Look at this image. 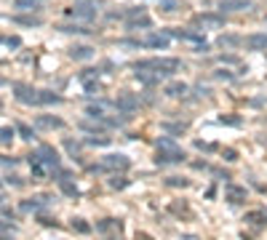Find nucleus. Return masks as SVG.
<instances>
[{
  "label": "nucleus",
  "instance_id": "26",
  "mask_svg": "<svg viewBox=\"0 0 267 240\" xmlns=\"http://www.w3.org/2000/svg\"><path fill=\"white\" fill-rule=\"evenodd\" d=\"M107 184H110V189H126V187L131 184V179H126L123 174H120V176H118V174H112V176L107 179Z\"/></svg>",
  "mask_w": 267,
  "mask_h": 240
},
{
  "label": "nucleus",
  "instance_id": "38",
  "mask_svg": "<svg viewBox=\"0 0 267 240\" xmlns=\"http://www.w3.org/2000/svg\"><path fill=\"white\" fill-rule=\"evenodd\" d=\"M139 14H147V8H144V6H131L129 11H126V19H131V16H139Z\"/></svg>",
  "mask_w": 267,
  "mask_h": 240
},
{
  "label": "nucleus",
  "instance_id": "3",
  "mask_svg": "<svg viewBox=\"0 0 267 240\" xmlns=\"http://www.w3.org/2000/svg\"><path fill=\"white\" fill-rule=\"evenodd\" d=\"M102 171L104 174H126L131 168V160H129V155H107V158H102Z\"/></svg>",
  "mask_w": 267,
  "mask_h": 240
},
{
  "label": "nucleus",
  "instance_id": "14",
  "mask_svg": "<svg viewBox=\"0 0 267 240\" xmlns=\"http://www.w3.org/2000/svg\"><path fill=\"white\" fill-rule=\"evenodd\" d=\"M48 203H51V195H38V198H30V200H25V203H21V211H25V213H38L43 206H48Z\"/></svg>",
  "mask_w": 267,
  "mask_h": 240
},
{
  "label": "nucleus",
  "instance_id": "51",
  "mask_svg": "<svg viewBox=\"0 0 267 240\" xmlns=\"http://www.w3.org/2000/svg\"><path fill=\"white\" fill-rule=\"evenodd\" d=\"M6 83H8V80H6V78H0V86H6Z\"/></svg>",
  "mask_w": 267,
  "mask_h": 240
},
{
  "label": "nucleus",
  "instance_id": "48",
  "mask_svg": "<svg viewBox=\"0 0 267 240\" xmlns=\"http://www.w3.org/2000/svg\"><path fill=\"white\" fill-rule=\"evenodd\" d=\"M136 240H153V237H150L147 232H136Z\"/></svg>",
  "mask_w": 267,
  "mask_h": 240
},
{
  "label": "nucleus",
  "instance_id": "31",
  "mask_svg": "<svg viewBox=\"0 0 267 240\" xmlns=\"http://www.w3.org/2000/svg\"><path fill=\"white\" fill-rule=\"evenodd\" d=\"M219 126H233V128H240L243 120L238 115H219Z\"/></svg>",
  "mask_w": 267,
  "mask_h": 240
},
{
  "label": "nucleus",
  "instance_id": "45",
  "mask_svg": "<svg viewBox=\"0 0 267 240\" xmlns=\"http://www.w3.org/2000/svg\"><path fill=\"white\" fill-rule=\"evenodd\" d=\"M8 184H14V187H21V184H25V179H21V176H8Z\"/></svg>",
  "mask_w": 267,
  "mask_h": 240
},
{
  "label": "nucleus",
  "instance_id": "35",
  "mask_svg": "<svg viewBox=\"0 0 267 240\" xmlns=\"http://www.w3.org/2000/svg\"><path fill=\"white\" fill-rule=\"evenodd\" d=\"M171 213H177V216H190V208H187V203H171Z\"/></svg>",
  "mask_w": 267,
  "mask_h": 240
},
{
  "label": "nucleus",
  "instance_id": "50",
  "mask_svg": "<svg viewBox=\"0 0 267 240\" xmlns=\"http://www.w3.org/2000/svg\"><path fill=\"white\" fill-rule=\"evenodd\" d=\"M0 240H14V237H8V235H0Z\"/></svg>",
  "mask_w": 267,
  "mask_h": 240
},
{
  "label": "nucleus",
  "instance_id": "23",
  "mask_svg": "<svg viewBox=\"0 0 267 240\" xmlns=\"http://www.w3.org/2000/svg\"><path fill=\"white\" fill-rule=\"evenodd\" d=\"M38 104H62V96L54 91H38Z\"/></svg>",
  "mask_w": 267,
  "mask_h": 240
},
{
  "label": "nucleus",
  "instance_id": "28",
  "mask_svg": "<svg viewBox=\"0 0 267 240\" xmlns=\"http://www.w3.org/2000/svg\"><path fill=\"white\" fill-rule=\"evenodd\" d=\"M11 21H14V24H21V27H40V24H43L40 16H14Z\"/></svg>",
  "mask_w": 267,
  "mask_h": 240
},
{
  "label": "nucleus",
  "instance_id": "4",
  "mask_svg": "<svg viewBox=\"0 0 267 240\" xmlns=\"http://www.w3.org/2000/svg\"><path fill=\"white\" fill-rule=\"evenodd\" d=\"M96 14H99V8L94 3H75L72 8H67V16L80 19V21H94Z\"/></svg>",
  "mask_w": 267,
  "mask_h": 240
},
{
  "label": "nucleus",
  "instance_id": "10",
  "mask_svg": "<svg viewBox=\"0 0 267 240\" xmlns=\"http://www.w3.org/2000/svg\"><path fill=\"white\" fill-rule=\"evenodd\" d=\"M35 128H43V131H59L64 128V120L56 117V115H38L35 117Z\"/></svg>",
  "mask_w": 267,
  "mask_h": 240
},
{
  "label": "nucleus",
  "instance_id": "34",
  "mask_svg": "<svg viewBox=\"0 0 267 240\" xmlns=\"http://www.w3.org/2000/svg\"><path fill=\"white\" fill-rule=\"evenodd\" d=\"M166 187H190V179H184V176H168L166 179Z\"/></svg>",
  "mask_w": 267,
  "mask_h": 240
},
{
  "label": "nucleus",
  "instance_id": "29",
  "mask_svg": "<svg viewBox=\"0 0 267 240\" xmlns=\"http://www.w3.org/2000/svg\"><path fill=\"white\" fill-rule=\"evenodd\" d=\"M86 144H91V147H110L112 144V139L110 136H96V134H91V136H86Z\"/></svg>",
  "mask_w": 267,
  "mask_h": 240
},
{
  "label": "nucleus",
  "instance_id": "11",
  "mask_svg": "<svg viewBox=\"0 0 267 240\" xmlns=\"http://www.w3.org/2000/svg\"><path fill=\"white\" fill-rule=\"evenodd\" d=\"M243 45L249 51H267V32H251L243 38Z\"/></svg>",
  "mask_w": 267,
  "mask_h": 240
},
{
  "label": "nucleus",
  "instance_id": "2",
  "mask_svg": "<svg viewBox=\"0 0 267 240\" xmlns=\"http://www.w3.org/2000/svg\"><path fill=\"white\" fill-rule=\"evenodd\" d=\"M134 69H150V72H158L160 78H168L174 72L182 69V62L174 56H163V59H144V62H136Z\"/></svg>",
  "mask_w": 267,
  "mask_h": 240
},
{
  "label": "nucleus",
  "instance_id": "41",
  "mask_svg": "<svg viewBox=\"0 0 267 240\" xmlns=\"http://www.w3.org/2000/svg\"><path fill=\"white\" fill-rule=\"evenodd\" d=\"M195 147L203 150V152H214V150H216V144H206V141H201V139H198V141H195Z\"/></svg>",
  "mask_w": 267,
  "mask_h": 240
},
{
  "label": "nucleus",
  "instance_id": "49",
  "mask_svg": "<svg viewBox=\"0 0 267 240\" xmlns=\"http://www.w3.org/2000/svg\"><path fill=\"white\" fill-rule=\"evenodd\" d=\"M6 200V195H3V184H0V203H3Z\"/></svg>",
  "mask_w": 267,
  "mask_h": 240
},
{
  "label": "nucleus",
  "instance_id": "24",
  "mask_svg": "<svg viewBox=\"0 0 267 240\" xmlns=\"http://www.w3.org/2000/svg\"><path fill=\"white\" fill-rule=\"evenodd\" d=\"M56 30L67 32V35H88V32H94V30H88V27H80V24H59Z\"/></svg>",
  "mask_w": 267,
  "mask_h": 240
},
{
  "label": "nucleus",
  "instance_id": "47",
  "mask_svg": "<svg viewBox=\"0 0 267 240\" xmlns=\"http://www.w3.org/2000/svg\"><path fill=\"white\" fill-rule=\"evenodd\" d=\"M222 62H225V64H235V62H238V56H233V54H227V56H222Z\"/></svg>",
  "mask_w": 267,
  "mask_h": 240
},
{
  "label": "nucleus",
  "instance_id": "12",
  "mask_svg": "<svg viewBox=\"0 0 267 240\" xmlns=\"http://www.w3.org/2000/svg\"><path fill=\"white\" fill-rule=\"evenodd\" d=\"M27 163H30V171H32V176L38 179V182H43V179L51 174V171H48V165H45V163H40V158H38L35 152H32L30 158H27Z\"/></svg>",
  "mask_w": 267,
  "mask_h": 240
},
{
  "label": "nucleus",
  "instance_id": "6",
  "mask_svg": "<svg viewBox=\"0 0 267 240\" xmlns=\"http://www.w3.org/2000/svg\"><path fill=\"white\" fill-rule=\"evenodd\" d=\"M35 155L40 158V163L48 165V171H56V168H62V158H59V152H56L51 144H40Z\"/></svg>",
  "mask_w": 267,
  "mask_h": 240
},
{
  "label": "nucleus",
  "instance_id": "39",
  "mask_svg": "<svg viewBox=\"0 0 267 240\" xmlns=\"http://www.w3.org/2000/svg\"><path fill=\"white\" fill-rule=\"evenodd\" d=\"M222 158H225L227 163H235V160H238V152L227 147V150H222Z\"/></svg>",
  "mask_w": 267,
  "mask_h": 240
},
{
  "label": "nucleus",
  "instance_id": "21",
  "mask_svg": "<svg viewBox=\"0 0 267 240\" xmlns=\"http://www.w3.org/2000/svg\"><path fill=\"white\" fill-rule=\"evenodd\" d=\"M120 232L123 230V222L120 219H102V222H96V232Z\"/></svg>",
  "mask_w": 267,
  "mask_h": 240
},
{
  "label": "nucleus",
  "instance_id": "44",
  "mask_svg": "<svg viewBox=\"0 0 267 240\" xmlns=\"http://www.w3.org/2000/svg\"><path fill=\"white\" fill-rule=\"evenodd\" d=\"M195 93L198 96H211V88L208 86H195Z\"/></svg>",
  "mask_w": 267,
  "mask_h": 240
},
{
  "label": "nucleus",
  "instance_id": "46",
  "mask_svg": "<svg viewBox=\"0 0 267 240\" xmlns=\"http://www.w3.org/2000/svg\"><path fill=\"white\" fill-rule=\"evenodd\" d=\"M211 174H214L216 179H230V174H227V171H219V168H211Z\"/></svg>",
  "mask_w": 267,
  "mask_h": 240
},
{
  "label": "nucleus",
  "instance_id": "18",
  "mask_svg": "<svg viewBox=\"0 0 267 240\" xmlns=\"http://www.w3.org/2000/svg\"><path fill=\"white\" fill-rule=\"evenodd\" d=\"M94 48L91 45H72L69 48V59H75V62H88V59H94Z\"/></svg>",
  "mask_w": 267,
  "mask_h": 240
},
{
  "label": "nucleus",
  "instance_id": "27",
  "mask_svg": "<svg viewBox=\"0 0 267 240\" xmlns=\"http://www.w3.org/2000/svg\"><path fill=\"white\" fill-rule=\"evenodd\" d=\"M160 128H163V131H166V134H174V136H182V134H184V131H187V123H168V120H166V123H160Z\"/></svg>",
  "mask_w": 267,
  "mask_h": 240
},
{
  "label": "nucleus",
  "instance_id": "42",
  "mask_svg": "<svg viewBox=\"0 0 267 240\" xmlns=\"http://www.w3.org/2000/svg\"><path fill=\"white\" fill-rule=\"evenodd\" d=\"M163 11H177V0H160Z\"/></svg>",
  "mask_w": 267,
  "mask_h": 240
},
{
  "label": "nucleus",
  "instance_id": "37",
  "mask_svg": "<svg viewBox=\"0 0 267 240\" xmlns=\"http://www.w3.org/2000/svg\"><path fill=\"white\" fill-rule=\"evenodd\" d=\"M214 78H216V80H227V83H230V80H235V75H233L230 69H216V72H214Z\"/></svg>",
  "mask_w": 267,
  "mask_h": 240
},
{
  "label": "nucleus",
  "instance_id": "22",
  "mask_svg": "<svg viewBox=\"0 0 267 240\" xmlns=\"http://www.w3.org/2000/svg\"><path fill=\"white\" fill-rule=\"evenodd\" d=\"M216 45L219 48H238V45H243V38H238V35H222L216 40Z\"/></svg>",
  "mask_w": 267,
  "mask_h": 240
},
{
  "label": "nucleus",
  "instance_id": "1",
  "mask_svg": "<svg viewBox=\"0 0 267 240\" xmlns=\"http://www.w3.org/2000/svg\"><path fill=\"white\" fill-rule=\"evenodd\" d=\"M155 147H158V158H155V163L158 165H174V163H184V150L179 147L177 141H174L171 136H160L158 141H155Z\"/></svg>",
  "mask_w": 267,
  "mask_h": 240
},
{
  "label": "nucleus",
  "instance_id": "20",
  "mask_svg": "<svg viewBox=\"0 0 267 240\" xmlns=\"http://www.w3.org/2000/svg\"><path fill=\"white\" fill-rule=\"evenodd\" d=\"M243 222H246V224H251V227H257V230H259V227H264L267 224V211H249L246 216H243Z\"/></svg>",
  "mask_w": 267,
  "mask_h": 240
},
{
  "label": "nucleus",
  "instance_id": "25",
  "mask_svg": "<svg viewBox=\"0 0 267 240\" xmlns=\"http://www.w3.org/2000/svg\"><path fill=\"white\" fill-rule=\"evenodd\" d=\"M64 150L72 160H80V150H83V144L80 141H72V139H64Z\"/></svg>",
  "mask_w": 267,
  "mask_h": 240
},
{
  "label": "nucleus",
  "instance_id": "19",
  "mask_svg": "<svg viewBox=\"0 0 267 240\" xmlns=\"http://www.w3.org/2000/svg\"><path fill=\"white\" fill-rule=\"evenodd\" d=\"M153 27V19H150L147 14H139V16H131V19H126V30H150Z\"/></svg>",
  "mask_w": 267,
  "mask_h": 240
},
{
  "label": "nucleus",
  "instance_id": "40",
  "mask_svg": "<svg viewBox=\"0 0 267 240\" xmlns=\"http://www.w3.org/2000/svg\"><path fill=\"white\" fill-rule=\"evenodd\" d=\"M19 160L16 158H11V155H0V165H8V168H14Z\"/></svg>",
  "mask_w": 267,
  "mask_h": 240
},
{
  "label": "nucleus",
  "instance_id": "43",
  "mask_svg": "<svg viewBox=\"0 0 267 240\" xmlns=\"http://www.w3.org/2000/svg\"><path fill=\"white\" fill-rule=\"evenodd\" d=\"M38 219H40V224H45V227H56V219H51V216H38Z\"/></svg>",
  "mask_w": 267,
  "mask_h": 240
},
{
  "label": "nucleus",
  "instance_id": "52",
  "mask_svg": "<svg viewBox=\"0 0 267 240\" xmlns=\"http://www.w3.org/2000/svg\"><path fill=\"white\" fill-rule=\"evenodd\" d=\"M0 45H6V38H3V35H0Z\"/></svg>",
  "mask_w": 267,
  "mask_h": 240
},
{
  "label": "nucleus",
  "instance_id": "5",
  "mask_svg": "<svg viewBox=\"0 0 267 240\" xmlns=\"http://www.w3.org/2000/svg\"><path fill=\"white\" fill-rule=\"evenodd\" d=\"M112 104H115V110H120L126 117H129L131 112L139 110V96H136V93H129V91H123V93H118V99H115Z\"/></svg>",
  "mask_w": 267,
  "mask_h": 240
},
{
  "label": "nucleus",
  "instance_id": "15",
  "mask_svg": "<svg viewBox=\"0 0 267 240\" xmlns=\"http://www.w3.org/2000/svg\"><path fill=\"white\" fill-rule=\"evenodd\" d=\"M251 6H254L251 0H222L219 11H222V14H233V11H249Z\"/></svg>",
  "mask_w": 267,
  "mask_h": 240
},
{
  "label": "nucleus",
  "instance_id": "7",
  "mask_svg": "<svg viewBox=\"0 0 267 240\" xmlns=\"http://www.w3.org/2000/svg\"><path fill=\"white\" fill-rule=\"evenodd\" d=\"M14 99L21 104H38V91L25 83H14Z\"/></svg>",
  "mask_w": 267,
  "mask_h": 240
},
{
  "label": "nucleus",
  "instance_id": "17",
  "mask_svg": "<svg viewBox=\"0 0 267 240\" xmlns=\"http://www.w3.org/2000/svg\"><path fill=\"white\" fill-rule=\"evenodd\" d=\"M187 91H190V86H187V83H182V80H174V83H168V86L163 88V93L168 96V99H182V96H187Z\"/></svg>",
  "mask_w": 267,
  "mask_h": 240
},
{
  "label": "nucleus",
  "instance_id": "32",
  "mask_svg": "<svg viewBox=\"0 0 267 240\" xmlns=\"http://www.w3.org/2000/svg\"><path fill=\"white\" fill-rule=\"evenodd\" d=\"M16 134H19L21 139H27V141H32V139H35V128H30L27 123H16Z\"/></svg>",
  "mask_w": 267,
  "mask_h": 240
},
{
  "label": "nucleus",
  "instance_id": "9",
  "mask_svg": "<svg viewBox=\"0 0 267 240\" xmlns=\"http://www.w3.org/2000/svg\"><path fill=\"white\" fill-rule=\"evenodd\" d=\"M195 27H208V30H219L225 27V16L222 14H198L192 19Z\"/></svg>",
  "mask_w": 267,
  "mask_h": 240
},
{
  "label": "nucleus",
  "instance_id": "8",
  "mask_svg": "<svg viewBox=\"0 0 267 240\" xmlns=\"http://www.w3.org/2000/svg\"><path fill=\"white\" fill-rule=\"evenodd\" d=\"M246 198H249L246 187H240V184H227L225 187V200L230 206H240V203H246Z\"/></svg>",
  "mask_w": 267,
  "mask_h": 240
},
{
  "label": "nucleus",
  "instance_id": "36",
  "mask_svg": "<svg viewBox=\"0 0 267 240\" xmlns=\"http://www.w3.org/2000/svg\"><path fill=\"white\" fill-rule=\"evenodd\" d=\"M11 139H14V128L3 126V128H0V141H3V144H11Z\"/></svg>",
  "mask_w": 267,
  "mask_h": 240
},
{
  "label": "nucleus",
  "instance_id": "30",
  "mask_svg": "<svg viewBox=\"0 0 267 240\" xmlns=\"http://www.w3.org/2000/svg\"><path fill=\"white\" fill-rule=\"evenodd\" d=\"M72 230H75V232H80V235H88L91 230H94V227H91L86 219H80V216H75V219H72Z\"/></svg>",
  "mask_w": 267,
  "mask_h": 240
},
{
  "label": "nucleus",
  "instance_id": "53",
  "mask_svg": "<svg viewBox=\"0 0 267 240\" xmlns=\"http://www.w3.org/2000/svg\"><path fill=\"white\" fill-rule=\"evenodd\" d=\"M0 110H3V102H0Z\"/></svg>",
  "mask_w": 267,
  "mask_h": 240
},
{
  "label": "nucleus",
  "instance_id": "33",
  "mask_svg": "<svg viewBox=\"0 0 267 240\" xmlns=\"http://www.w3.org/2000/svg\"><path fill=\"white\" fill-rule=\"evenodd\" d=\"M14 8L16 11H38V0H16Z\"/></svg>",
  "mask_w": 267,
  "mask_h": 240
},
{
  "label": "nucleus",
  "instance_id": "13",
  "mask_svg": "<svg viewBox=\"0 0 267 240\" xmlns=\"http://www.w3.org/2000/svg\"><path fill=\"white\" fill-rule=\"evenodd\" d=\"M168 43H171V38L166 32H153L142 40V48H168Z\"/></svg>",
  "mask_w": 267,
  "mask_h": 240
},
{
  "label": "nucleus",
  "instance_id": "16",
  "mask_svg": "<svg viewBox=\"0 0 267 240\" xmlns=\"http://www.w3.org/2000/svg\"><path fill=\"white\" fill-rule=\"evenodd\" d=\"M78 128H80V131H86V134H104V131H107V123H104V120L91 117V120H80Z\"/></svg>",
  "mask_w": 267,
  "mask_h": 240
}]
</instances>
